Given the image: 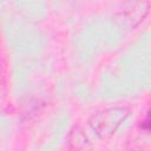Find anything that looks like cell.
Returning <instances> with one entry per match:
<instances>
[{"label":"cell","mask_w":151,"mask_h":151,"mask_svg":"<svg viewBox=\"0 0 151 151\" xmlns=\"http://www.w3.org/2000/svg\"><path fill=\"white\" fill-rule=\"evenodd\" d=\"M127 116L129 110L126 107H110L94 113L90 118L88 125L100 139H106L117 131Z\"/></svg>","instance_id":"1"},{"label":"cell","mask_w":151,"mask_h":151,"mask_svg":"<svg viewBox=\"0 0 151 151\" xmlns=\"http://www.w3.org/2000/svg\"><path fill=\"white\" fill-rule=\"evenodd\" d=\"M147 11H149V4L146 1L144 0L136 1L131 4L129 7L123 9L120 20L124 24H127L130 27L131 26L134 27L144 19V17L147 14Z\"/></svg>","instance_id":"2"},{"label":"cell","mask_w":151,"mask_h":151,"mask_svg":"<svg viewBox=\"0 0 151 151\" xmlns=\"http://www.w3.org/2000/svg\"><path fill=\"white\" fill-rule=\"evenodd\" d=\"M142 129L151 132V110L147 112V114L143 119V122H142Z\"/></svg>","instance_id":"3"}]
</instances>
